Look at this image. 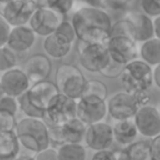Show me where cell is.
I'll use <instances>...</instances> for the list:
<instances>
[{
	"label": "cell",
	"mask_w": 160,
	"mask_h": 160,
	"mask_svg": "<svg viewBox=\"0 0 160 160\" xmlns=\"http://www.w3.org/2000/svg\"><path fill=\"white\" fill-rule=\"evenodd\" d=\"M71 23L81 43H105L110 36L112 21L104 10L86 6L73 13Z\"/></svg>",
	"instance_id": "1"
},
{
	"label": "cell",
	"mask_w": 160,
	"mask_h": 160,
	"mask_svg": "<svg viewBox=\"0 0 160 160\" xmlns=\"http://www.w3.org/2000/svg\"><path fill=\"white\" fill-rule=\"evenodd\" d=\"M16 134L27 150L38 153L49 147L48 126L41 118H24L17 123Z\"/></svg>",
	"instance_id": "2"
},
{
	"label": "cell",
	"mask_w": 160,
	"mask_h": 160,
	"mask_svg": "<svg viewBox=\"0 0 160 160\" xmlns=\"http://www.w3.org/2000/svg\"><path fill=\"white\" fill-rule=\"evenodd\" d=\"M149 102L148 91L146 92H118L109 99L108 113L115 121L134 118L137 111Z\"/></svg>",
	"instance_id": "3"
},
{
	"label": "cell",
	"mask_w": 160,
	"mask_h": 160,
	"mask_svg": "<svg viewBox=\"0 0 160 160\" xmlns=\"http://www.w3.org/2000/svg\"><path fill=\"white\" fill-rule=\"evenodd\" d=\"M121 77L127 92H146L153 83V70L144 60L135 59L125 65Z\"/></svg>",
	"instance_id": "4"
},
{
	"label": "cell",
	"mask_w": 160,
	"mask_h": 160,
	"mask_svg": "<svg viewBox=\"0 0 160 160\" xmlns=\"http://www.w3.org/2000/svg\"><path fill=\"white\" fill-rule=\"evenodd\" d=\"M86 78L77 66L62 64L55 72V83L60 93L71 99H80L86 85Z\"/></svg>",
	"instance_id": "5"
},
{
	"label": "cell",
	"mask_w": 160,
	"mask_h": 160,
	"mask_svg": "<svg viewBox=\"0 0 160 160\" xmlns=\"http://www.w3.org/2000/svg\"><path fill=\"white\" fill-rule=\"evenodd\" d=\"M75 118H77V101L59 92L48 103L42 120L49 127L62 125Z\"/></svg>",
	"instance_id": "6"
},
{
	"label": "cell",
	"mask_w": 160,
	"mask_h": 160,
	"mask_svg": "<svg viewBox=\"0 0 160 160\" xmlns=\"http://www.w3.org/2000/svg\"><path fill=\"white\" fill-rule=\"evenodd\" d=\"M38 7L36 0H10L0 3V16L12 28L27 25Z\"/></svg>",
	"instance_id": "7"
},
{
	"label": "cell",
	"mask_w": 160,
	"mask_h": 160,
	"mask_svg": "<svg viewBox=\"0 0 160 160\" xmlns=\"http://www.w3.org/2000/svg\"><path fill=\"white\" fill-rule=\"evenodd\" d=\"M111 56L105 43H82L79 46L80 65L90 72H101Z\"/></svg>",
	"instance_id": "8"
},
{
	"label": "cell",
	"mask_w": 160,
	"mask_h": 160,
	"mask_svg": "<svg viewBox=\"0 0 160 160\" xmlns=\"http://www.w3.org/2000/svg\"><path fill=\"white\" fill-rule=\"evenodd\" d=\"M62 21H65V16L57 10L46 6H38L29 24L35 34L48 36L56 32Z\"/></svg>",
	"instance_id": "9"
},
{
	"label": "cell",
	"mask_w": 160,
	"mask_h": 160,
	"mask_svg": "<svg viewBox=\"0 0 160 160\" xmlns=\"http://www.w3.org/2000/svg\"><path fill=\"white\" fill-rule=\"evenodd\" d=\"M107 113V102L98 97H81L77 102V118L86 125L101 122Z\"/></svg>",
	"instance_id": "10"
},
{
	"label": "cell",
	"mask_w": 160,
	"mask_h": 160,
	"mask_svg": "<svg viewBox=\"0 0 160 160\" xmlns=\"http://www.w3.org/2000/svg\"><path fill=\"white\" fill-rule=\"evenodd\" d=\"M83 142L92 150H107L114 142L113 128L102 121L88 125Z\"/></svg>",
	"instance_id": "11"
},
{
	"label": "cell",
	"mask_w": 160,
	"mask_h": 160,
	"mask_svg": "<svg viewBox=\"0 0 160 160\" xmlns=\"http://www.w3.org/2000/svg\"><path fill=\"white\" fill-rule=\"evenodd\" d=\"M136 41L125 36L109 38L105 42L111 58L120 64L126 65L135 60L138 56V48Z\"/></svg>",
	"instance_id": "12"
},
{
	"label": "cell",
	"mask_w": 160,
	"mask_h": 160,
	"mask_svg": "<svg viewBox=\"0 0 160 160\" xmlns=\"http://www.w3.org/2000/svg\"><path fill=\"white\" fill-rule=\"evenodd\" d=\"M137 131L145 137L153 138L160 135V112L157 108L144 105L134 116Z\"/></svg>",
	"instance_id": "13"
},
{
	"label": "cell",
	"mask_w": 160,
	"mask_h": 160,
	"mask_svg": "<svg viewBox=\"0 0 160 160\" xmlns=\"http://www.w3.org/2000/svg\"><path fill=\"white\" fill-rule=\"evenodd\" d=\"M1 86L7 96L19 98L29 90L30 79L23 69L12 68L3 72L0 78Z\"/></svg>",
	"instance_id": "14"
},
{
	"label": "cell",
	"mask_w": 160,
	"mask_h": 160,
	"mask_svg": "<svg viewBox=\"0 0 160 160\" xmlns=\"http://www.w3.org/2000/svg\"><path fill=\"white\" fill-rule=\"evenodd\" d=\"M58 93H59V90L56 83L49 80H42L38 82H34L27 91L30 102L34 107L43 111L46 110L51 100Z\"/></svg>",
	"instance_id": "15"
},
{
	"label": "cell",
	"mask_w": 160,
	"mask_h": 160,
	"mask_svg": "<svg viewBox=\"0 0 160 160\" xmlns=\"http://www.w3.org/2000/svg\"><path fill=\"white\" fill-rule=\"evenodd\" d=\"M23 71L30 81L38 82L46 80L52 71V62L47 56L43 54H35L27 59L23 66Z\"/></svg>",
	"instance_id": "16"
},
{
	"label": "cell",
	"mask_w": 160,
	"mask_h": 160,
	"mask_svg": "<svg viewBox=\"0 0 160 160\" xmlns=\"http://www.w3.org/2000/svg\"><path fill=\"white\" fill-rule=\"evenodd\" d=\"M34 31L28 25L13 27L8 36L7 46L17 53H23L31 48L35 43Z\"/></svg>",
	"instance_id": "17"
},
{
	"label": "cell",
	"mask_w": 160,
	"mask_h": 160,
	"mask_svg": "<svg viewBox=\"0 0 160 160\" xmlns=\"http://www.w3.org/2000/svg\"><path fill=\"white\" fill-rule=\"evenodd\" d=\"M134 25V33H135L136 42H146L155 36L153 31V21L151 18L145 13L132 11L126 14V17Z\"/></svg>",
	"instance_id": "18"
},
{
	"label": "cell",
	"mask_w": 160,
	"mask_h": 160,
	"mask_svg": "<svg viewBox=\"0 0 160 160\" xmlns=\"http://www.w3.org/2000/svg\"><path fill=\"white\" fill-rule=\"evenodd\" d=\"M71 44H72L71 41H69L65 35L56 31L45 38L43 48L51 57L60 59L69 54L71 49Z\"/></svg>",
	"instance_id": "19"
},
{
	"label": "cell",
	"mask_w": 160,
	"mask_h": 160,
	"mask_svg": "<svg viewBox=\"0 0 160 160\" xmlns=\"http://www.w3.org/2000/svg\"><path fill=\"white\" fill-rule=\"evenodd\" d=\"M112 128H113L114 142H118L120 145L128 146L135 142L137 137L138 131L134 122V118L116 121Z\"/></svg>",
	"instance_id": "20"
},
{
	"label": "cell",
	"mask_w": 160,
	"mask_h": 160,
	"mask_svg": "<svg viewBox=\"0 0 160 160\" xmlns=\"http://www.w3.org/2000/svg\"><path fill=\"white\" fill-rule=\"evenodd\" d=\"M60 129L65 144H81L85 140L87 125L78 118H75L60 125Z\"/></svg>",
	"instance_id": "21"
},
{
	"label": "cell",
	"mask_w": 160,
	"mask_h": 160,
	"mask_svg": "<svg viewBox=\"0 0 160 160\" xmlns=\"http://www.w3.org/2000/svg\"><path fill=\"white\" fill-rule=\"evenodd\" d=\"M20 148L16 131L0 132V160H14L20 153Z\"/></svg>",
	"instance_id": "22"
},
{
	"label": "cell",
	"mask_w": 160,
	"mask_h": 160,
	"mask_svg": "<svg viewBox=\"0 0 160 160\" xmlns=\"http://www.w3.org/2000/svg\"><path fill=\"white\" fill-rule=\"evenodd\" d=\"M139 56L142 60L150 66H157L160 64V40L152 38L142 43L139 48Z\"/></svg>",
	"instance_id": "23"
},
{
	"label": "cell",
	"mask_w": 160,
	"mask_h": 160,
	"mask_svg": "<svg viewBox=\"0 0 160 160\" xmlns=\"http://www.w3.org/2000/svg\"><path fill=\"white\" fill-rule=\"evenodd\" d=\"M89 7L98 8L101 10H109V11H124L127 10L134 0H79Z\"/></svg>",
	"instance_id": "24"
},
{
	"label": "cell",
	"mask_w": 160,
	"mask_h": 160,
	"mask_svg": "<svg viewBox=\"0 0 160 160\" xmlns=\"http://www.w3.org/2000/svg\"><path fill=\"white\" fill-rule=\"evenodd\" d=\"M131 160H153L151 155L150 142L147 140L134 142L125 148Z\"/></svg>",
	"instance_id": "25"
},
{
	"label": "cell",
	"mask_w": 160,
	"mask_h": 160,
	"mask_svg": "<svg viewBox=\"0 0 160 160\" xmlns=\"http://www.w3.org/2000/svg\"><path fill=\"white\" fill-rule=\"evenodd\" d=\"M59 160H86L87 150L81 144H65L57 149Z\"/></svg>",
	"instance_id": "26"
},
{
	"label": "cell",
	"mask_w": 160,
	"mask_h": 160,
	"mask_svg": "<svg viewBox=\"0 0 160 160\" xmlns=\"http://www.w3.org/2000/svg\"><path fill=\"white\" fill-rule=\"evenodd\" d=\"M115 36H125V38H133L135 41L134 25L127 18H123L112 24L109 38H115Z\"/></svg>",
	"instance_id": "27"
},
{
	"label": "cell",
	"mask_w": 160,
	"mask_h": 160,
	"mask_svg": "<svg viewBox=\"0 0 160 160\" xmlns=\"http://www.w3.org/2000/svg\"><path fill=\"white\" fill-rule=\"evenodd\" d=\"M93 96L105 100L108 97V87L100 80H87L81 97Z\"/></svg>",
	"instance_id": "28"
},
{
	"label": "cell",
	"mask_w": 160,
	"mask_h": 160,
	"mask_svg": "<svg viewBox=\"0 0 160 160\" xmlns=\"http://www.w3.org/2000/svg\"><path fill=\"white\" fill-rule=\"evenodd\" d=\"M19 108L23 112L24 115H27V118H41L42 120L44 118L45 111L38 109L36 107H34L31 102H30L28 94L25 92L24 94H22L21 97H19Z\"/></svg>",
	"instance_id": "29"
},
{
	"label": "cell",
	"mask_w": 160,
	"mask_h": 160,
	"mask_svg": "<svg viewBox=\"0 0 160 160\" xmlns=\"http://www.w3.org/2000/svg\"><path fill=\"white\" fill-rule=\"evenodd\" d=\"M18 64V59L12 49L8 46L0 47V71H7L14 68Z\"/></svg>",
	"instance_id": "30"
},
{
	"label": "cell",
	"mask_w": 160,
	"mask_h": 160,
	"mask_svg": "<svg viewBox=\"0 0 160 160\" xmlns=\"http://www.w3.org/2000/svg\"><path fill=\"white\" fill-rule=\"evenodd\" d=\"M38 6H46L57 10L62 14L66 16L75 6V0H44Z\"/></svg>",
	"instance_id": "31"
},
{
	"label": "cell",
	"mask_w": 160,
	"mask_h": 160,
	"mask_svg": "<svg viewBox=\"0 0 160 160\" xmlns=\"http://www.w3.org/2000/svg\"><path fill=\"white\" fill-rule=\"evenodd\" d=\"M17 123L16 115L0 110V132L16 131Z\"/></svg>",
	"instance_id": "32"
},
{
	"label": "cell",
	"mask_w": 160,
	"mask_h": 160,
	"mask_svg": "<svg viewBox=\"0 0 160 160\" xmlns=\"http://www.w3.org/2000/svg\"><path fill=\"white\" fill-rule=\"evenodd\" d=\"M140 7L149 18H157L160 16V0H140Z\"/></svg>",
	"instance_id": "33"
},
{
	"label": "cell",
	"mask_w": 160,
	"mask_h": 160,
	"mask_svg": "<svg viewBox=\"0 0 160 160\" xmlns=\"http://www.w3.org/2000/svg\"><path fill=\"white\" fill-rule=\"evenodd\" d=\"M124 67H125V65L120 64V62H115V60H113L111 58L109 64L101 70L100 73L107 78H116V77H118V76L122 75Z\"/></svg>",
	"instance_id": "34"
},
{
	"label": "cell",
	"mask_w": 160,
	"mask_h": 160,
	"mask_svg": "<svg viewBox=\"0 0 160 160\" xmlns=\"http://www.w3.org/2000/svg\"><path fill=\"white\" fill-rule=\"evenodd\" d=\"M48 139H49V146H52V148L54 149H58L62 145H65L64 140H62L60 125L48 127Z\"/></svg>",
	"instance_id": "35"
},
{
	"label": "cell",
	"mask_w": 160,
	"mask_h": 160,
	"mask_svg": "<svg viewBox=\"0 0 160 160\" xmlns=\"http://www.w3.org/2000/svg\"><path fill=\"white\" fill-rule=\"evenodd\" d=\"M18 109H19V102L16 98L7 96V94H5L1 98V100H0V110L9 112V113L16 115L17 112H18Z\"/></svg>",
	"instance_id": "36"
},
{
	"label": "cell",
	"mask_w": 160,
	"mask_h": 160,
	"mask_svg": "<svg viewBox=\"0 0 160 160\" xmlns=\"http://www.w3.org/2000/svg\"><path fill=\"white\" fill-rule=\"evenodd\" d=\"M57 32H59L60 34H62V35H65L67 38H68L69 41H71V42H75V40L77 38V36H76V32H75V29H73V25L71 22H69V21H62V24L58 27V29L56 30Z\"/></svg>",
	"instance_id": "37"
},
{
	"label": "cell",
	"mask_w": 160,
	"mask_h": 160,
	"mask_svg": "<svg viewBox=\"0 0 160 160\" xmlns=\"http://www.w3.org/2000/svg\"><path fill=\"white\" fill-rule=\"evenodd\" d=\"M10 30L11 29H10V25L8 24V22L0 16V47L7 45Z\"/></svg>",
	"instance_id": "38"
},
{
	"label": "cell",
	"mask_w": 160,
	"mask_h": 160,
	"mask_svg": "<svg viewBox=\"0 0 160 160\" xmlns=\"http://www.w3.org/2000/svg\"><path fill=\"white\" fill-rule=\"evenodd\" d=\"M35 160H59L58 159L57 149H54L52 147L44 149L35 155Z\"/></svg>",
	"instance_id": "39"
},
{
	"label": "cell",
	"mask_w": 160,
	"mask_h": 160,
	"mask_svg": "<svg viewBox=\"0 0 160 160\" xmlns=\"http://www.w3.org/2000/svg\"><path fill=\"white\" fill-rule=\"evenodd\" d=\"M151 155L153 160H160V135L156 136L150 142Z\"/></svg>",
	"instance_id": "40"
},
{
	"label": "cell",
	"mask_w": 160,
	"mask_h": 160,
	"mask_svg": "<svg viewBox=\"0 0 160 160\" xmlns=\"http://www.w3.org/2000/svg\"><path fill=\"white\" fill-rule=\"evenodd\" d=\"M91 160H116V159H115V155H114V151L107 149V150L97 151Z\"/></svg>",
	"instance_id": "41"
},
{
	"label": "cell",
	"mask_w": 160,
	"mask_h": 160,
	"mask_svg": "<svg viewBox=\"0 0 160 160\" xmlns=\"http://www.w3.org/2000/svg\"><path fill=\"white\" fill-rule=\"evenodd\" d=\"M153 82L160 89V64L157 65L153 69Z\"/></svg>",
	"instance_id": "42"
},
{
	"label": "cell",
	"mask_w": 160,
	"mask_h": 160,
	"mask_svg": "<svg viewBox=\"0 0 160 160\" xmlns=\"http://www.w3.org/2000/svg\"><path fill=\"white\" fill-rule=\"evenodd\" d=\"M114 155H115V159L116 160H131L125 149L114 151Z\"/></svg>",
	"instance_id": "43"
},
{
	"label": "cell",
	"mask_w": 160,
	"mask_h": 160,
	"mask_svg": "<svg viewBox=\"0 0 160 160\" xmlns=\"http://www.w3.org/2000/svg\"><path fill=\"white\" fill-rule=\"evenodd\" d=\"M153 31H155V36L160 40V16L153 20Z\"/></svg>",
	"instance_id": "44"
},
{
	"label": "cell",
	"mask_w": 160,
	"mask_h": 160,
	"mask_svg": "<svg viewBox=\"0 0 160 160\" xmlns=\"http://www.w3.org/2000/svg\"><path fill=\"white\" fill-rule=\"evenodd\" d=\"M14 160H35V156L28 155V153H19Z\"/></svg>",
	"instance_id": "45"
},
{
	"label": "cell",
	"mask_w": 160,
	"mask_h": 160,
	"mask_svg": "<svg viewBox=\"0 0 160 160\" xmlns=\"http://www.w3.org/2000/svg\"><path fill=\"white\" fill-rule=\"evenodd\" d=\"M5 91H3V88L2 86H1V81H0V100H1V98H2L3 96H5Z\"/></svg>",
	"instance_id": "46"
},
{
	"label": "cell",
	"mask_w": 160,
	"mask_h": 160,
	"mask_svg": "<svg viewBox=\"0 0 160 160\" xmlns=\"http://www.w3.org/2000/svg\"><path fill=\"white\" fill-rule=\"evenodd\" d=\"M10 0H0V3H5V2H8Z\"/></svg>",
	"instance_id": "47"
},
{
	"label": "cell",
	"mask_w": 160,
	"mask_h": 160,
	"mask_svg": "<svg viewBox=\"0 0 160 160\" xmlns=\"http://www.w3.org/2000/svg\"><path fill=\"white\" fill-rule=\"evenodd\" d=\"M36 1H38V5H41V3H42L43 1H44V0H36Z\"/></svg>",
	"instance_id": "48"
},
{
	"label": "cell",
	"mask_w": 160,
	"mask_h": 160,
	"mask_svg": "<svg viewBox=\"0 0 160 160\" xmlns=\"http://www.w3.org/2000/svg\"><path fill=\"white\" fill-rule=\"evenodd\" d=\"M158 110H159V112H160V104H159V109H158Z\"/></svg>",
	"instance_id": "49"
}]
</instances>
